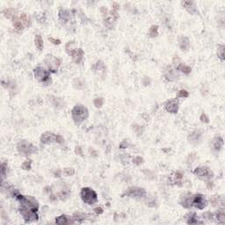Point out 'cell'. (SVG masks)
I'll return each mask as SVG.
<instances>
[{"mask_svg": "<svg viewBox=\"0 0 225 225\" xmlns=\"http://www.w3.org/2000/svg\"><path fill=\"white\" fill-rule=\"evenodd\" d=\"M19 202V212L23 216L25 223L30 224L36 222L39 219L37 211L39 209L38 202L32 196H24L20 194L16 195Z\"/></svg>", "mask_w": 225, "mask_h": 225, "instance_id": "cell-1", "label": "cell"}, {"mask_svg": "<svg viewBox=\"0 0 225 225\" xmlns=\"http://www.w3.org/2000/svg\"><path fill=\"white\" fill-rule=\"evenodd\" d=\"M71 115H72V119L74 122L77 125H79L89 117V112L85 106L78 105L73 107L71 111Z\"/></svg>", "mask_w": 225, "mask_h": 225, "instance_id": "cell-2", "label": "cell"}, {"mask_svg": "<svg viewBox=\"0 0 225 225\" xmlns=\"http://www.w3.org/2000/svg\"><path fill=\"white\" fill-rule=\"evenodd\" d=\"M80 196H81L82 201L88 205H93L96 202H98V195H97L96 192L90 187L82 188Z\"/></svg>", "mask_w": 225, "mask_h": 225, "instance_id": "cell-3", "label": "cell"}, {"mask_svg": "<svg viewBox=\"0 0 225 225\" xmlns=\"http://www.w3.org/2000/svg\"><path fill=\"white\" fill-rule=\"evenodd\" d=\"M40 142L44 144H50L53 143L61 144L64 143V138L60 135H56L51 132H45L40 136Z\"/></svg>", "mask_w": 225, "mask_h": 225, "instance_id": "cell-4", "label": "cell"}, {"mask_svg": "<svg viewBox=\"0 0 225 225\" xmlns=\"http://www.w3.org/2000/svg\"><path fill=\"white\" fill-rule=\"evenodd\" d=\"M33 74H34V77L35 78L40 82V83H43L45 84H48L51 83V77H50V74L49 72L45 70L44 68L42 67H36L34 70H33Z\"/></svg>", "mask_w": 225, "mask_h": 225, "instance_id": "cell-5", "label": "cell"}, {"mask_svg": "<svg viewBox=\"0 0 225 225\" xmlns=\"http://www.w3.org/2000/svg\"><path fill=\"white\" fill-rule=\"evenodd\" d=\"M17 149H18V151L24 156H30L36 152V147L25 140L20 141L18 143Z\"/></svg>", "mask_w": 225, "mask_h": 225, "instance_id": "cell-6", "label": "cell"}, {"mask_svg": "<svg viewBox=\"0 0 225 225\" xmlns=\"http://www.w3.org/2000/svg\"><path fill=\"white\" fill-rule=\"evenodd\" d=\"M147 193L146 190L144 188L142 187H129L121 196H127V197H131V198H138V199H142L146 197Z\"/></svg>", "mask_w": 225, "mask_h": 225, "instance_id": "cell-7", "label": "cell"}, {"mask_svg": "<svg viewBox=\"0 0 225 225\" xmlns=\"http://www.w3.org/2000/svg\"><path fill=\"white\" fill-rule=\"evenodd\" d=\"M194 175H196L200 180H204V181H209L210 180H212L214 178V173L213 172L206 166H201V167H197L194 172Z\"/></svg>", "mask_w": 225, "mask_h": 225, "instance_id": "cell-8", "label": "cell"}, {"mask_svg": "<svg viewBox=\"0 0 225 225\" xmlns=\"http://www.w3.org/2000/svg\"><path fill=\"white\" fill-rule=\"evenodd\" d=\"M66 52L68 53V55H70L73 61L76 63H80L83 61L84 58V50L82 48H70L68 45H66Z\"/></svg>", "mask_w": 225, "mask_h": 225, "instance_id": "cell-9", "label": "cell"}, {"mask_svg": "<svg viewBox=\"0 0 225 225\" xmlns=\"http://www.w3.org/2000/svg\"><path fill=\"white\" fill-rule=\"evenodd\" d=\"M44 62L47 64V66L48 67L49 70L54 73H55L57 71V70L61 64V61L57 57H55L52 55H48L47 57L45 58Z\"/></svg>", "mask_w": 225, "mask_h": 225, "instance_id": "cell-10", "label": "cell"}, {"mask_svg": "<svg viewBox=\"0 0 225 225\" xmlns=\"http://www.w3.org/2000/svg\"><path fill=\"white\" fill-rule=\"evenodd\" d=\"M192 204L198 209H204V208L207 206V200L202 194H195L193 196Z\"/></svg>", "mask_w": 225, "mask_h": 225, "instance_id": "cell-11", "label": "cell"}, {"mask_svg": "<svg viewBox=\"0 0 225 225\" xmlns=\"http://www.w3.org/2000/svg\"><path fill=\"white\" fill-rule=\"evenodd\" d=\"M165 108L170 114H177L179 110V99H170L165 103Z\"/></svg>", "mask_w": 225, "mask_h": 225, "instance_id": "cell-12", "label": "cell"}, {"mask_svg": "<svg viewBox=\"0 0 225 225\" xmlns=\"http://www.w3.org/2000/svg\"><path fill=\"white\" fill-rule=\"evenodd\" d=\"M183 6L185 7V9L192 15H197L199 14V11L194 4V2L193 1H183L182 2Z\"/></svg>", "mask_w": 225, "mask_h": 225, "instance_id": "cell-13", "label": "cell"}, {"mask_svg": "<svg viewBox=\"0 0 225 225\" xmlns=\"http://www.w3.org/2000/svg\"><path fill=\"white\" fill-rule=\"evenodd\" d=\"M202 133L200 130H194L193 131L189 136H188V140L189 143H193V144H196L200 142L201 138H202Z\"/></svg>", "mask_w": 225, "mask_h": 225, "instance_id": "cell-14", "label": "cell"}, {"mask_svg": "<svg viewBox=\"0 0 225 225\" xmlns=\"http://www.w3.org/2000/svg\"><path fill=\"white\" fill-rule=\"evenodd\" d=\"M76 222L74 221L73 218H70L67 216L62 215L58 217H56L55 219V224L59 225H64V224H73Z\"/></svg>", "mask_w": 225, "mask_h": 225, "instance_id": "cell-15", "label": "cell"}, {"mask_svg": "<svg viewBox=\"0 0 225 225\" xmlns=\"http://www.w3.org/2000/svg\"><path fill=\"white\" fill-rule=\"evenodd\" d=\"M192 201H193V195L192 194H187L181 197L180 203L181 204V206H183L186 209H190L193 207L192 204Z\"/></svg>", "mask_w": 225, "mask_h": 225, "instance_id": "cell-16", "label": "cell"}, {"mask_svg": "<svg viewBox=\"0 0 225 225\" xmlns=\"http://www.w3.org/2000/svg\"><path fill=\"white\" fill-rule=\"evenodd\" d=\"M180 48L182 51H187L190 48V40L186 36H181L180 38Z\"/></svg>", "mask_w": 225, "mask_h": 225, "instance_id": "cell-17", "label": "cell"}, {"mask_svg": "<svg viewBox=\"0 0 225 225\" xmlns=\"http://www.w3.org/2000/svg\"><path fill=\"white\" fill-rule=\"evenodd\" d=\"M185 218H187V223L188 224H203L202 221L199 220V217L196 216V214L194 213H190V214H187Z\"/></svg>", "mask_w": 225, "mask_h": 225, "instance_id": "cell-18", "label": "cell"}, {"mask_svg": "<svg viewBox=\"0 0 225 225\" xmlns=\"http://www.w3.org/2000/svg\"><path fill=\"white\" fill-rule=\"evenodd\" d=\"M224 147V139L221 136H216L213 141V149L216 151H220Z\"/></svg>", "mask_w": 225, "mask_h": 225, "instance_id": "cell-19", "label": "cell"}, {"mask_svg": "<svg viewBox=\"0 0 225 225\" xmlns=\"http://www.w3.org/2000/svg\"><path fill=\"white\" fill-rule=\"evenodd\" d=\"M165 76V77H166L167 80H169V81H173V80L176 79L177 74L175 73V70H174L171 66H168V67L166 68Z\"/></svg>", "mask_w": 225, "mask_h": 225, "instance_id": "cell-20", "label": "cell"}, {"mask_svg": "<svg viewBox=\"0 0 225 225\" xmlns=\"http://www.w3.org/2000/svg\"><path fill=\"white\" fill-rule=\"evenodd\" d=\"M59 17L61 19L64 20V21H69L71 17H72V13L71 11L69 10H60L59 11Z\"/></svg>", "mask_w": 225, "mask_h": 225, "instance_id": "cell-21", "label": "cell"}, {"mask_svg": "<svg viewBox=\"0 0 225 225\" xmlns=\"http://www.w3.org/2000/svg\"><path fill=\"white\" fill-rule=\"evenodd\" d=\"M12 24H13V26L15 27L16 30L18 31H21L24 29V25L22 23V21L20 20L19 17H17L16 15L12 18Z\"/></svg>", "mask_w": 225, "mask_h": 225, "instance_id": "cell-22", "label": "cell"}, {"mask_svg": "<svg viewBox=\"0 0 225 225\" xmlns=\"http://www.w3.org/2000/svg\"><path fill=\"white\" fill-rule=\"evenodd\" d=\"M34 44H35L36 48H37L40 51H41V50L43 49V40H42V38H41L40 35H39V34L35 35V38H34Z\"/></svg>", "mask_w": 225, "mask_h": 225, "instance_id": "cell-23", "label": "cell"}, {"mask_svg": "<svg viewBox=\"0 0 225 225\" xmlns=\"http://www.w3.org/2000/svg\"><path fill=\"white\" fill-rule=\"evenodd\" d=\"M87 215L86 214H83V213H76L73 216V219L75 222H77L79 224H81L84 220H85Z\"/></svg>", "mask_w": 225, "mask_h": 225, "instance_id": "cell-24", "label": "cell"}, {"mask_svg": "<svg viewBox=\"0 0 225 225\" xmlns=\"http://www.w3.org/2000/svg\"><path fill=\"white\" fill-rule=\"evenodd\" d=\"M19 18H20V20L22 21V23H23V25H24L25 26H29L31 25L30 18H29L26 14H25V13L21 14V15L19 16Z\"/></svg>", "mask_w": 225, "mask_h": 225, "instance_id": "cell-25", "label": "cell"}, {"mask_svg": "<svg viewBox=\"0 0 225 225\" xmlns=\"http://www.w3.org/2000/svg\"><path fill=\"white\" fill-rule=\"evenodd\" d=\"M215 218L216 219V221L220 224H224L225 223V215L224 211H218L216 214L214 215Z\"/></svg>", "mask_w": 225, "mask_h": 225, "instance_id": "cell-26", "label": "cell"}, {"mask_svg": "<svg viewBox=\"0 0 225 225\" xmlns=\"http://www.w3.org/2000/svg\"><path fill=\"white\" fill-rule=\"evenodd\" d=\"M217 55H218V57H219L222 61H224V45H223V44L218 45V48H217Z\"/></svg>", "mask_w": 225, "mask_h": 225, "instance_id": "cell-27", "label": "cell"}, {"mask_svg": "<svg viewBox=\"0 0 225 225\" xmlns=\"http://www.w3.org/2000/svg\"><path fill=\"white\" fill-rule=\"evenodd\" d=\"M178 69L180 70V71H182L184 74H186V75H188L189 73H191V68L189 67V66H187V65H185V64H180V65H179L178 66Z\"/></svg>", "mask_w": 225, "mask_h": 225, "instance_id": "cell-28", "label": "cell"}, {"mask_svg": "<svg viewBox=\"0 0 225 225\" xmlns=\"http://www.w3.org/2000/svg\"><path fill=\"white\" fill-rule=\"evenodd\" d=\"M158 35V26H155L153 25L150 28V36L154 38L157 37Z\"/></svg>", "mask_w": 225, "mask_h": 225, "instance_id": "cell-29", "label": "cell"}, {"mask_svg": "<svg viewBox=\"0 0 225 225\" xmlns=\"http://www.w3.org/2000/svg\"><path fill=\"white\" fill-rule=\"evenodd\" d=\"M95 70H98V71H99H99H102L103 74H105V72H106V66H105L104 62H101V61L97 62V63H96V65H95Z\"/></svg>", "mask_w": 225, "mask_h": 225, "instance_id": "cell-30", "label": "cell"}, {"mask_svg": "<svg viewBox=\"0 0 225 225\" xmlns=\"http://www.w3.org/2000/svg\"><path fill=\"white\" fill-rule=\"evenodd\" d=\"M31 166H32V160L31 159H26L22 165H21V167L23 170H26V171H30L31 170Z\"/></svg>", "mask_w": 225, "mask_h": 225, "instance_id": "cell-31", "label": "cell"}, {"mask_svg": "<svg viewBox=\"0 0 225 225\" xmlns=\"http://www.w3.org/2000/svg\"><path fill=\"white\" fill-rule=\"evenodd\" d=\"M6 171H7V165H6V163L3 162L2 165H1V180H2V182L4 181V179L6 175Z\"/></svg>", "mask_w": 225, "mask_h": 225, "instance_id": "cell-32", "label": "cell"}, {"mask_svg": "<svg viewBox=\"0 0 225 225\" xmlns=\"http://www.w3.org/2000/svg\"><path fill=\"white\" fill-rule=\"evenodd\" d=\"M93 104H94L95 107L100 108V107L103 106V104H104V99H103V98H96V99L93 100Z\"/></svg>", "mask_w": 225, "mask_h": 225, "instance_id": "cell-33", "label": "cell"}, {"mask_svg": "<svg viewBox=\"0 0 225 225\" xmlns=\"http://www.w3.org/2000/svg\"><path fill=\"white\" fill-rule=\"evenodd\" d=\"M4 14L6 18H13L15 16L14 14V10L13 9H5L4 11Z\"/></svg>", "mask_w": 225, "mask_h": 225, "instance_id": "cell-34", "label": "cell"}, {"mask_svg": "<svg viewBox=\"0 0 225 225\" xmlns=\"http://www.w3.org/2000/svg\"><path fill=\"white\" fill-rule=\"evenodd\" d=\"M188 96H189V93L186 90H180L178 93L179 98H187Z\"/></svg>", "mask_w": 225, "mask_h": 225, "instance_id": "cell-35", "label": "cell"}, {"mask_svg": "<svg viewBox=\"0 0 225 225\" xmlns=\"http://www.w3.org/2000/svg\"><path fill=\"white\" fill-rule=\"evenodd\" d=\"M64 173L67 176H72L75 174V170L73 168H65L64 169Z\"/></svg>", "mask_w": 225, "mask_h": 225, "instance_id": "cell-36", "label": "cell"}, {"mask_svg": "<svg viewBox=\"0 0 225 225\" xmlns=\"http://www.w3.org/2000/svg\"><path fill=\"white\" fill-rule=\"evenodd\" d=\"M200 120H201V121L202 122H203V123H209V118L206 115V114H202V115H201V117H200Z\"/></svg>", "mask_w": 225, "mask_h": 225, "instance_id": "cell-37", "label": "cell"}, {"mask_svg": "<svg viewBox=\"0 0 225 225\" xmlns=\"http://www.w3.org/2000/svg\"><path fill=\"white\" fill-rule=\"evenodd\" d=\"M133 163L136 164V165H141V164L143 163V158H141V157H136V158H134V159H133Z\"/></svg>", "mask_w": 225, "mask_h": 225, "instance_id": "cell-38", "label": "cell"}, {"mask_svg": "<svg viewBox=\"0 0 225 225\" xmlns=\"http://www.w3.org/2000/svg\"><path fill=\"white\" fill-rule=\"evenodd\" d=\"M203 216H204L205 218H207L208 220H209V221H212V220L215 218L214 214H212V213H210V212H206V213H204V214H203Z\"/></svg>", "mask_w": 225, "mask_h": 225, "instance_id": "cell-39", "label": "cell"}, {"mask_svg": "<svg viewBox=\"0 0 225 225\" xmlns=\"http://www.w3.org/2000/svg\"><path fill=\"white\" fill-rule=\"evenodd\" d=\"M210 202L211 203L213 204V206H216L219 203V198H217L216 196H213L211 199H210Z\"/></svg>", "mask_w": 225, "mask_h": 225, "instance_id": "cell-40", "label": "cell"}, {"mask_svg": "<svg viewBox=\"0 0 225 225\" xmlns=\"http://www.w3.org/2000/svg\"><path fill=\"white\" fill-rule=\"evenodd\" d=\"M48 40L50 41V42H52L53 44H55V45H59V44H61V40H57V39H55V38H48Z\"/></svg>", "mask_w": 225, "mask_h": 225, "instance_id": "cell-41", "label": "cell"}, {"mask_svg": "<svg viewBox=\"0 0 225 225\" xmlns=\"http://www.w3.org/2000/svg\"><path fill=\"white\" fill-rule=\"evenodd\" d=\"M75 152H76V154H77V155H79V156H83V152H82V149H81V147H76V150H75Z\"/></svg>", "mask_w": 225, "mask_h": 225, "instance_id": "cell-42", "label": "cell"}, {"mask_svg": "<svg viewBox=\"0 0 225 225\" xmlns=\"http://www.w3.org/2000/svg\"><path fill=\"white\" fill-rule=\"evenodd\" d=\"M128 147V143H127V141H122L121 143V144H120V148L121 149H125V148H127Z\"/></svg>", "mask_w": 225, "mask_h": 225, "instance_id": "cell-43", "label": "cell"}, {"mask_svg": "<svg viewBox=\"0 0 225 225\" xmlns=\"http://www.w3.org/2000/svg\"><path fill=\"white\" fill-rule=\"evenodd\" d=\"M94 212L98 215H100L103 213V209L101 208H96V209H94Z\"/></svg>", "mask_w": 225, "mask_h": 225, "instance_id": "cell-44", "label": "cell"}, {"mask_svg": "<svg viewBox=\"0 0 225 225\" xmlns=\"http://www.w3.org/2000/svg\"><path fill=\"white\" fill-rule=\"evenodd\" d=\"M55 177H60V175H61V171L55 172Z\"/></svg>", "mask_w": 225, "mask_h": 225, "instance_id": "cell-45", "label": "cell"}, {"mask_svg": "<svg viewBox=\"0 0 225 225\" xmlns=\"http://www.w3.org/2000/svg\"><path fill=\"white\" fill-rule=\"evenodd\" d=\"M113 5H114V11H116V10H117V9H118V8H119V5H118V4H116V3H114V4H113Z\"/></svg>", "mask_w": 225, "mask_h": 225, "instance_id": "cell-46", "label": "cell"}]
</instances>
